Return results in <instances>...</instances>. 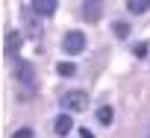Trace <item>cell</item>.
Instances as JSON below:
<instances>
[{
  "instance_id": "1",
  "label": "cell",
  "mask_w": 150,
  "mask_h": 138,
  "mask_svg": "<svg viewBox=\"0 0 150 138\" xmlns=\"http://www.w3.org/2000/svg\"><path fill=\"white\" fill-rule=\"evenodd\" d=\"M59 103H62L65 115H80V112L88 109V94L86 91H65L59 97Z\"/></svg>"
},
{
  "instance_id": "2",
  "label": "cell",
  "mask_w": 150,
  "mask_h": 138,
  "mask_svg": "<svg viewBox=\"0 0 150 138\" xmlns=\"http://www.w3.org/2000/svg\"><path fill=\"white\" fill-rule=\"evenodd\" d=\"M62 50H65V53H74V56L83 53V50H86V35H83L80 30H77V32H68L65 41H62Z\"/></svg>"
},
{
  "instance_id": "3",
  "label": "cell",
  "mask_w": 150,
  "mask_h": 138,
  "mask_svg": "<svg viewBox=\"0 0 150 138\" xmlns=\"http://www.w3.org/2000/svg\"><path fill=\"white\" fill-rule=\"evenodd\" d=\"M15 74H18V80H21L27 88H35V85H38V80H35V71H33V68H30L27 62H18V65H15Z\"/></svg>"
},
{
  "instance_id": "4",
  "label": "cell",
  "mask_w": 150,
  "mask_h": 138,
  "mask_svg": "<svg viewBox=\"0 0 150 138\" xmlns=\"http://www.w3.org/2000/svg\"><path fill=\"white\" fill-rule=\"evenodd\" d=\"M30 12H35V15H41V18H50V15L56 12V0H33V3H30Z\"/></svg>"
},
{
  "instance_id": "5",
  "label": "cell",
  "mask_w": 150,
  "mask_h": 138,
  "mask_svg": "<svg viewBox=\"0 0 150 138\" xmlns=\"http://www.w3.org/2000/svg\"><path fill=\"white\" fill-rule=\"evenodd\" d=\"M100 3H94V0H86V3H83V18L86 21H91V24H97L100 21Z\"/></svg>"
},
{
  "instance_id": "6",
  "label": "cell",
  "mask_w": 150,
  "mask_h": 138,
  "mask_svg": "<svg viewBox=\"0 0 150 138\" xmlns=\"http://www.w3.org/2000/svg\"><path fill=\"white\" fill-rule=\"evenodd\" d=\"M21 41H24V35H21L18 30H12V32L6 35V53H9V56H18V50H21Z\"/></svg>"
},
{
  "instance_id": "7",
  "label": "cell",
  "mask_w": 150,
  "mask_h": 138,
  "mask_svg": "<svg viewBox=\"0 0 150 138\" xmlns=\"http://www.w3.org/2000/svg\"><path fill=\"white\" fill-rule=\"evenodd\" d=\"M71 126H74V118H71V115H59V118H56V123H53L56 135H68V132H71Z\"/></svg>"
},
{
  "instance_id": "8",
  "label": "cell",
  "mask_w": 150,
  "mask_h": 138,
  "mask_svg": "<svg viewBox=\"0 0 150 138\" xmlns=\"http://www.w3.org/2000/svg\"><path fill=\"white\" fill-rule=\"evenodd\" d=\"M97 120H100L103 126H109V123L115 120V109H112V106H100V109H97Z\"/></svg>"
},
{
  "instance_id": "9",
  "label": "cell",
  "mask_w": 150,
  "mask_h": 138,
  "mask_svg": "<svg viewBox=\"0 0 150 138\" xmlns=\"http://www.w3.org/2000/svg\"><path fill=\"white\" fill-rule=\"evenodd\" d=\"M127 9H129L132 15H141V12H147V9H150V0H129Z\"/></svg>"
},
{
  "instance_id": "10",
  "label": "cell",
  "mask_w": 150,
  "mask_h": 138,
  "mask_svg": "<svg viewBox=\"0 0 150 138\" xmlns=\"http://www.w3.org/2000/svg\"><path fill=\"white\" fill-rule=\"evenodd\" d=\"M56 71H59V77H74V74H77V65H71V62H59Z\"/></svg>"
},
{
  "instance_id": "11",
  "label": "cell",
  "mask_w": 150,
  "mask_h": 138,
  "mask_svg": "<svg viewBox=\"0 0 150 138\" xmlns=\"http://www.w3.org/2000/svg\"><path fill=\"white\" fill-rule=\"evenodd\" d=\"M115 35H118V38H127V35H129V24L118 21V24H115Z\"/></svg>"
},
{
  "instance_id": "12",
  "label": "cell",
  "mask_w": 150,
  "mask_h": 138,
  "mask_svg": "<svg viewBox=\"0 0 150 138\" xmlns=\"http://www.w3.org/2000/svg\"><path fill=\"white\" fill-rule=\"evenodd\" d=\"M12 138H33V129H30V126H21V129H18Z\"/></svg>"
},
{
  "instance_id": "13",
  "label": "cell",
  "mask_w": 150,
  "mask_h": 138,
  "mask_svg": "<svg viewBox=\"0 0 150 138\" xmlns=\"http://www.w3.org/2000/svg\"><path fill=\"white\" fill-rule=\"evenodd\" d=\"M135 56H147V44H135Z\"/></svg>"
},
{
  "instance_id": "14",
  "label": "cell",
  "mask_w": 150,
  "mask_h": 138,
  "mask_svg": "<svg viewBox=\"0 0 150 138\" xmlns=\"http://www.w3.org/2000/svg\"><path fill=\"white\" fill-rule=\"evenodd\" d=\"M80 138H94V135H91V129H80Z\"/></svg>"
}]
</instances>
